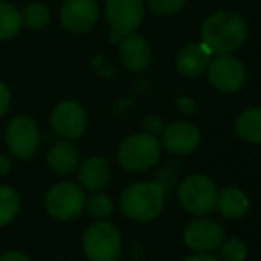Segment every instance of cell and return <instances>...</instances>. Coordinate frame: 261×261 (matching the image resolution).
I'll return each mask as SVG.
<instances>
[{"mask_svg":"<svg viewBox=\"0 0 261 261\" xmlns=\"http://www.w3.org/2000/svg\"><path fill=\"white\" fill-rule=\"evenodd\" d=\"M167 190L160 181H135L119 196V210L134 222H151L165 208Z\"/></svg>","mask_w":261,"mask_h":261,"instance_id":"obj_1","label":"cell"},{"mask_svg":"<svg viewBox=\"0 0 261 261\" xmlns=\"http://www.w3.org/2000/svg\"><path fill=\"white\" fill-rule=\"evenodd\" d=\"M247 36V25L244 18L231 11H219L206 18L201 29L203 43L212 54H231L244 43Z\"/></svg>","mask_w":261,"mask_h":261,"instance_id":"obj_2","label":"cell"},{"mask_svg":"<svg viewBox=\"0 0 261 261\" xmlns=\"http://www.w3.org/2000/svg\"><path fill=\"white\" fill-rule=\"evenodd\" d=\"M162 156V144L148 132L128 135L117 149V162L128 172H144L155 167Z\"/></svg>","mask_w":261,"mask_h":261,"instance_id":"obj_3","label":"cell"},{"mask_svg":"<svg viewBox=\"0 0 261 261\" xmlns=\"http://www.w3.org/2000/svg\"><path fill=\"white\" fill-rule=\"evenodd\" d=\"M82 251L89 261H114L123 251V234L116 224L96 220L82 234Z\"/></svg>","mask_w":261,"mask_h":261,"instance_id":"obj_4","label":"cell"},{"mask_svg":"<svg viewBox=\"0 0 261 261\" xmlns=\"http://www.w3.org/2000/svg\"><path fill=\"white\" fill-rule=\"evenodd\" d=\"M217 192L219 189L210 176L190 174L179 183L176 197L179 206L187 213H190L192 217H201L215 212Z\"/></svg>","mask_w":261,"mask_h":261,"instance_id":"obj_5","label":"cell"},{"mask_svg":"<svg viewBox=\"0 0 261 261\" xmlns=\"http://www.w3.org/2000/svg\"><path fill=\"white\" fill-rule=\"evenodd\" d=\"M86 190L75 181H57L46 190L45 210L55 220H73L84 213Z\"/></svg>","mask_w":261,"mask_h":261,"instance_id":"obj_6","label":"cell"},{"mask_svg":"<svg viewBox=\"0 0 261 261\" xmlns=\"http://www.w3.org/2000/svg\"><path fill=\"white\" fill-rule=\"evenodd\" d=\"M4 142L16 158L31 160L36 156L41 144V130L32 117L16 116L7 123L4 132Z\"/></svg>","mask_w":261,"mask_h":261,"instance_id":"obj_7","label":"cell"},{"mask_svg":"<svg viewBox=\"0 0 261 261\" xmlns=\"http://www.w3.org/2000/svg\"><path fill=\"white\" fill-rule=\"evenodd\" d=\"M105 18L112 29L110 41L119 43L142 23L144 4L142 0H105Z\"/></svg>","mask_w":261,"mask_h":261,"instance_id":"obj_8","label":"cell"},{"mask_svg":"<svg viewBox=\"0 0 261 261\" xmlns=\"http://www.w3.org/2000/svg\"><path fill=\"white\" fill-rule=\"evenodd\" d=\"M226 238V229L208 215L194 217L183 229V242L192 252H213Z\"/></svg>","mask_w":261,"mask_h":261,"instance_id":"obj_9","label":"cell"},{"mask_svg":"<svg viewBox=\"0 0 261 261\" xmlns=\"http://www.w3.org/2000/svg\"><path fill=\"white\" fill-rule=\"evenodd\" d=\"M87 112L79 101L62 100L54 107L50 114V126L54 134L66 141L80 139L87 130Z\"/></svg>","mask_w":261,"mask_h":261,"instance_id":"obj_10","label":"cell"},{"mask_svg":"<svg viewBox=\"0 0 261 261\" xmlns=\"http://www.w3.org/2000/svg\"><path fill=\"white\" fill-rule=\"evenodd\" d=\"M208 76L212 86L222 93H234L245 82V68L229 54H220L208 64Z\"/></svg>","mask_w":261,"mask_h":261,"instance_id":"obj_11","label":"cell"},{"mask_svg":"<svg viewBox=\"0 0 261 261\" xmlns=\"http://www.w3.org/2000/svg\"><path fill=\"white\" fill-rule=\"evenodd\" d=\"M100 7L96 0H66L61 7V23L73 34L89 32L96 25Z\"/></svg>","mask_w":261,"mask_h":261,"instance_id":"obj_12","label":"cell"},{"mask_svg":"<svg viewBox=\"0 0 261 261\" xmlns=\"http://www.w3.org/2000/svg\"><path fill=\"white\" fill-rule=\"evenodd\" d=\"M160 137L162 148H165V151L172 155H190L196 151L201 141L197 126L187 121H174L164 126Z\"/></svg>","mask_w":261,"mask_h":261,"instance_id":"obj_13","label":"cell"},{"mask_svg":"<svg viewBox=\"0 0 261 261\" xmlns=\"http://www.w3.org/2000/svg\"><path fill=\"white\" fill-rule=\"evenodd\" d=\"M79 185L86 192H100L110 183L112 169L109 160L103 156H89L79 164Z\"/></svg>","mask_w":261,"mask_h":261,"instance_id":"obj_14","label":"cell"},{"mask_svg":"<svg viewBox=\"0 0 261 261\" xmlns=\"http://www.w3.org/2000/svg\"><path fill=\"white\" fill-rule=\"evenodd\" d=\"M119 54L121 61L126 66L130 71H142L149 66L151 62V48H149V43L146 41L142 36L132 34L124 36L119 41Z\"/></svg>","mask_w":261,"mask_h":261,"instance_id":"obj_15","label":"cell"},{"mask_svg":"<svg viewBox=\"0 0 261 261\" xmlns=\"http://www.w3.org/2000/svg\"><path fill=\"white\" fill-rule=\"evenodd\" d=\"M251 210V197L238 187H224L217 192L215 212L224 219L237 220L242 219Z\"/></svg>","mask_w":261,"mask_h":261,"instance_id":"obj_16","label":"cell"},{"mask_svg":"<svg viewBox=\"0 0 261 261\" xmlns=\"http://www.w3.org/2000/svg\"><path fill=\"white\" fill-rule=\"evenodd\" d=\"M212 50L204 43L187 45L176 57V69L185 76H199L208 69Z\"/></svg>","mask_w":261,"mask_h":261,"instance_id":"obj_17","label":"cell"},{"mask_svg":"<svg viewBox=\"0 0 261 261\" xmlns=\"http://www.w3.org/2000/svg\"><path fill=\"white\" fill-rule=\"evenodd\" d=\"M46 164L57 176H69L71 172L76 171L80 164V153L76 146L71 141L55 142L52 148L46 153Z\"/></svg>","mask_w":261,"mask_h":261,"instance_id":"obj_18","label":"cell"},{"mask_svg":"<svg viewBox=\"0 0 261 261\" xmlns=\"http://www.w3.org/2000/svg\"><path fill=\"white\" fill-rule=\"evenodd\" d=\"M234 132L240 139L251 144H261V109H247L234 121Z\"/></svg>","mask_w":261,"mask_h":261,"instance_id":"obj_19","label":"cell"},{"mask_svg":"<svg viewBox=\"0 0 261 261\" xmlns=\"http://www.w3.org/2000/svg\"><path fill=\"white\" fill-rule=\"evenodd\" d=\"M21 27V11L11 2H0V39L14 38Z\"/></svg>","mask_w":261,"mask_h":261,"instance_id":"obj_20","label":"cell"},{"mask_svg":"<svg viewBox=\"0 0 261 261\" xmlns=\"http://www.w3.org/2000/svg\"><path fill=\"white\" fill-rule=\"evenodd\" d=\"M20 213V196L9 185L0 183V227L9 226Z\"/></svg>","mask_w":261,"mask_h":261,"instance_id":"obj_21","label":"cell"},{"mask_svg":"<svg viewBox=\"0 0 261 261\" xmlns=\"http://www.w3.org/2000/svg\"><path fill=\"white\" fill-rule=\"evenodd\" d=\"M84 212L94 220H107L114 213V199L109 194H105L103 190L91 192V196L86 197Z\"/></svg>","mask_w":261,"mask_h":261,"instance_id":"obj_22","label":"cell"},{"mask_svg":"<svg viewBox=\"0 0 261 261\" xmlns=\"http://www.w3.org/2000/svg\"><path fill=\"white\" fill-rule=\"evenodd\" d=\"M50 18H52V14L45 4L31 2L21 9V23L31 31H39L45 25H48Z\"/></svg>","mask_w":261,"mask_h":261,"instance_id":"obj_23","label":"cell"},{"mask_svg":"<svg viewBox=\"0 0 261 261\" xmlns=\"http://www.w3.org/2000/svg\"><path fill=\"white\" fill-rule=\"evenodd\" d=\"M217 251H219V258L222 261H247L249 258L247 244L237 237H226Z\"/></svg>","mask_w":261,"mask_h":261,"instance_id":"obj_24","label":"cell"},{"mask_svg":"<svg viewBox=\"0 0 261 261\" xmlns=\"http://www.w3.org/2000/svg\"><path fill=\"white\" fill-rule=\"evenodd\" d=\"M187 0H148L149 9L155 14H172L178 13Z\"/></svg>","mask_w":261,"mask_h":261,"instance_id":"obj_25","label":"cell"},{"mask_svg":"<svg viewBox=\"0 0 261 261\" xmlns=\"http://www.w3.org/2000/svg\"><path fill=\"white\" fill-rule=\"evenodd\" d=\"M142 126H144V132H148V134L151 135H160L162 130H164V121H162V117L158 116H148L144 119V123H142Z\"/></svg>","mask_w":261,"mask_h":261,"instance_id":"obj_26","label":"cell"},{"mask_svg":"<svg viewBox=\"0 0 261 261\" xmlns=\"http://www.w3.org/2000/svg\"><path fill=\"white\" fill-rule=\"evenodd\" d=\"M11 98L13 96H11V91H9V87H7V84L0 80V117L6 116L7 110H9Z\"/></svg>","mask_w":261,"mask_h":261,"instance_id":"obj_27","label":"cell"},{"mask_svg":"<svg viewBox=\"0 0 261 261\" xmlns=\"http://www.w3.org/2000/svg\"><path fill=\"white\" fill-rule=\"evenodd\" d=\"M0 261H32V259L21 251H6L0 256Z\"/></svg>","mask_w":261,"mask_h":261,"instance_id":"obj_28","label":"cell"},{"mask_svg":"<svg viewBox=\"0 0 261 261\" xmlns=\"http://www.w3.org/2000/svg\"><path fill=\"white\" fill-rule=\"evenodd\" d=\"M183 261H222L219 256H213L212 252H192Z\"/></svg>","mask_w":261,"mask_h":261,"instance_id":"obj_29","label":"cell"},{"mask_svg":"<svg viewBox=\"0 0 261 261\" xmlns=\"http://www.w3.org/2000/svg\"><path fill=\"white\" fill-rule=\"evenodd\" d=\"M178 107H179V110L185 114L196 112V101L190 100V98H181V100H178Z\"/></svg>","mask_w":261,"mask_h":261,"instance_id":"obj_30","label":"cell"},{"mask_svg":"<svg viewBox=\"0 0 261 261\" xmlns=\"http://www.w3.org/2000/svg\"><path fill=\"white\" fill-rule=\"evenodd\" d=\"M13 169V162L7 155H2L0 153V176H7Z\"/></svg>","mask_w":261,"mask_h":261,"instance_id":"obj_31","label":"cell"},{"mask_svg":"<svg viewBox=\"0 0 261 261\" xmlns=\"http://www.w3.org/2000/svg\"><path fill=\"white\" fill-rule=\"evenodd\" d=\"M114 261H124V259H121V258H117V259H114Z\"/></svg>","mask_w":261,"mask_h":261,"instance_id":"obj_32","label":"cell"},{"mask_svg":"<svg viewBox=\"0 0 261 261\" xmlns=\"http://www.w3.org/2000/svg\"><path fill=\"white\" fill-rule=\"evenodd\" d=\"M59 261H68V259H59Z\"/></svg>","mask_w":261,"mask_h":261,"instance_id":"obj_33","label":"cell"}]
</instances>
